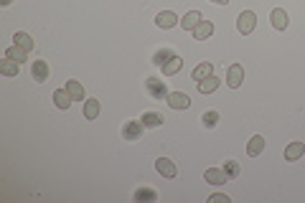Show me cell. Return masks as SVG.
<instances>
[{"instance_id": "24", "label": "cell", "mask_w": 305, "mask_h": 203, "mask_svg": "<svg viewBox=\"0 0 305 203\" xmlns=\"http://www.w3.org/2000/svg\"><path fill=\"white\" fill-rule=\"evenodd\" d=\"M173 56H176V54H173L171 49H161V51H156V56H152V64H156V66H166Z\"/></svg>"}, {"instance_id": "10", "label": "cell", "mask_w": 305, "mask_h": 203, "mask_svg": "<svg viewBox=\"0 0 305 203\" xmlns=\"http://www.w3.org/2000/svg\"><path fill=\"white\" fill-rule=\"evenodd\" d=\"M0 74H6V76H18V74H21V64L6 56L3 61H0Z\"/></svg>"}, {"instance_id": "18", "label": "cell", "mask_w": 305, "mask_h": 203, "mask_svg": "<svg viewBox=\"0 0 305 203\" xmlns=\"http://www.w3.org/2000/svg\"><path fill=\"white\" fill-rule=\"evenodd\" d=\"M71 99H74V97H71L66 89H56V92H54V104H56L59 109H69Z\"/></svg>"}, {"instance_id": "25", "label": "cell", "mask_w": 305, "mask_h": 203, "mask_svg": "<svg viewBox=\"0 0 305 203\" xmlns=\"http://www.w3.org/2000/svg\"><path fill=\"white\" fill-rule=\"evenodd\" d=\"M211 71H214V66H211L209 61H204V64H199V66L194 69V82H201V79H206V76H211Z\"/></svg>"}, {"instance_id": "21", "label": "cell", "mask_w": 305, "mask_h": 203, "mask_svg": "<svg viewBox=\"0 0 305 203\" xmlns=\"http://www.w3.org/2000/svg\"><path fill=\"white\" fill-rule=\"evenodd\" d=\"M99 109H102V104H99L97 99H87V102H84V117H87V119H97V117H99Z\"/></svg>"}, {"instance_id": "16", "label": "cell", "mask_w": 305, "mask_h": 203, "mask_svg": "<svg viewBox=\"0 0 305 203\" xmlns=\"http://www.w3.org/2000/svg\"><path fill=\"white\" fill-rule=\"evenodd\" d=\"M262 150H264V137H262V135H254V137L249 140V145H247V155H249V157H257V155H262Z\"/></svg>"}, {"instance_id": "28", "label": "cell", "mask_w": 305, "mask_h": 203, "mask_svg": "<svg viewBox=\"0 0 305 203\" xmlns=\"http://www.w3.org/2000/svg\"><path fill=\"white\" fill-rule=\"evenodd\" d=\"M224 173H226L229 178H237V175H239V163H234V160H226V163H224Z\"/></svg>"}, {"instance_id": "15", "label": "cell", "mask_w": 305, "mask_h": 203, "mask_svg": "<svg viewBox=\"0 0 305 203\" xmlns=\"http://www.w3.org/2000/svg\"><path fill=\"white\" fill-rule=\"evenodd\" d=\"M176 23H181V21H178V18H176V13H171V11L158 13V18H156V26H158V28H173Z\"/></svg>"}, {"instance_id": "30", "label": "cell", "mask_w": 305, "mask_h": 203, "mask_svg": "<svg viewBox=\"0 0 305 203\" xmlns=\"http://www.w3.org/2000/svg\"><path fill=\"white\" fill-rule=\"evenodd\" d=\"M211 3H216V6H226L229 0H211Z\"/></svg>"}, {"instance_id": "19", "label": "cell", "mask_w": 305, "mask_h": 203, "mask_svg": "<svg viewBox=\"0 0 305 203\" xmlns=\"http://www.w3.org/2000/svg\"><path fill=\"white\" fill-rule=\"evenodd\" d=\"M6 56H8V59H13V61H18V64H23V61H26V56H28V51H26V49H21L18 44H13V46H8Z\"/></svg>"}, {"instance_id": "29", "label": "cell", "mask_w": 305, "mask_h": 203, "mask_svg": "<svg viewBox=\"0 0 305 203\" xmlns=\"http://www.w3.org/2000/svg\"><path fill=\"white\" fill-rule=\"evenodd\" d=\"M209 203H229V198L224 193H214V195H209Z\"/></svg>"}, {"instance_id": "27", "label": "cell", "mask_w": 305, "mask_h": 203, "mask_svg": "<svg viewBox=\"0 0 305 203\" xmlns=\"http://www.w3.org/2000/svg\"><path fill=\"white\" fill-rule=\"evenodd\" d=\"M201 122H204V127H206V130H211V127H216V122H219V112H214V109H209V112H204V117H201Z\"/></svg>"}, {"instance_id": "12", "label": "cell", "mask_w": 305, "mask_h": 203, "mask_svg": "<svg viewBox=\"0 0 305 203\" xmlns=\"http://www.w3.org/2000/svg\"><path fill=\"white\" fill-rule=\"evenodd\" d=\"M31 74H33V79H36V82H41V84H44V82L49 79V64H46V61H41V59H39V61H33Z\"/></svg>"}, {"instance_id": "14", "label": "cell", "mask_w": 305, "mask_h": 203, "mask_svg": "<svg viewBox=\"0 0 305 203\" xmlns=\"http://www.w3.org/2000/svg\"><path fill=\"white\" fill-rule=\"evenodd\" d=\"M135 200H137V203H156V200H158V193L152 190V188H137V190H135Z\"/></svg>"}, {"instance_id": "2", "label": "cell", "mask_w": 305, "mask_h": 203, "mask_svg": "<svg viewBox=\"0 0 305 203\" xmlns=\"http://www.w3.org/2000/svg\"><path fill=\"white\" fill-rule=\"evenodd\" d=\"M254 26H257V16H254L252 11H244V13H239V18H237V31H239L242 36L252 33V31H254Z\"/></svg>"}, {"instance_id": "7", "label": "cell", "mask_w": 305, "mask_h": 203, "mask_svg": "<svg viewBox=\"0 0 305 203\" xmlns=\"http://www.w3.org/2000/svg\"><path fill=\"white\" fill-rule=\"evenodd\" d=\"M305 155V142H290L287 147H285V160L287 163H295V160H300Z\"/></svg>"}, {"instance_id": "5", "label": "cell", "mask_w": 305, "mask_h": 203, "mask_svg": "<svg viewBox=\"0 0 305 203\" xmlns=\"http://www.w3.org/2000/svg\"><path fill=\"white\" fill-rule=\"evenodd\" d=\"M204 180L211 183V185H224V183L229 180V175L224 173V168H209V170L204 173Z\"/></svg>"}, {"instance_id": "4", "label": "cell", "mask_w": 305, "mask_h": 203, "mask_svg": "<svg viewBox=\"0 0 305 203\" xmlns=\"http://www.w3.org/2000/svg\"><path fill=\"white\" fill-rule=\"evenodd\" d=\"M142 130H145L142 122L130 119V122H125V127H122V137H125V140H137V137H142Z\"/></svg>"}, {"instance_id": "11", "label": "cell", "mask_w": 305, "mask_h": 203, "mask_svg": "<svg viewBox=\"0 0 305 203\" xmlns=\"http://www.w3.org/2000/svg\"><path fill=\"white\" fill-rule=\"evenodd\" d=\"M211 33H214V23H211V21H201V23L194 28V38H196V41H206Z\"/></svg>"}, {"instance_id": "1", "label": "cell", "mask_w": 305, "mask_h": 203, "mask_svg": "<svg viewBox=\"0 0 305 203\" xmlns=\"http://www.w3.org/2000/svg\"><path fill=\"white\" fill-rule=\"evenodd\" d=\"M145 89L152 99H168V89H166V82H161L158 76H147L145 79Z\"/></svg>"}, {"instance_id": "20", "label": "cell", "mask_w": 305, "mask_h": 203, "mask_svg": "<svg viewBox=\"0 0 305 203\" xmlns=\"http://www.w3.org/2000/svg\"><path fill=\"white\" fill-rule=\"evenodd\" d=\"M181 66H183V59L181 56H173L166 66H161L163 69V76H173V74H178L181 71Z\"/></svg>"}, {"instance_id": "17", "label": "cell", "mask_w": 305, "mask_h": 203, "mask_svg": "<svg viewBox=\"0 0 305 203\" xmlns=\"http://www.w3.org/2000/svg\"><path fill=\"white\" fill-rule=\"evenodd\" d=\"M201 21H204V18H201V13H199V11H191V13H186V16H183L181 26H183V31H194Z\"/></svg>"}, {"instance_id": "31", "label": "cell", "mask_w": 305, "mask_h": 203, "mask_svg": "<svg viewBox=\"0 0 305 203\" xmlns=\"http://www.w3.org/2000/svg\"><path fill=\"white\" fill-rule=\"evenodd\" d=\"M13 3V0H0V6H11Z\"/></svg>"}, {"instance_id": "22", "label": "cell", "mask_w": 305, "mask_h": 203, "mask_svg": "<svg viewBox=\"0 0 305 203\" xmlns=\"http://www.w3.org/2000/svg\"><path fill=\"white\" fill-rule=\"evenodd\" d=\"M140 122H142V125H145V127H161V125H163V122H166V119H163V117H161V114H158V112H145V114H142V119H140Z\"/></svg>"}, {"instance_id": "23", "label": "cell", "mask_w": 305, "mask_h": 203, "mask_svg": "<svg viewBox=\"0 0 305 203\" xmlns=\"http://www.w3.org/2000/svg\"><path fill=\"white\" fill-rule=\"evenodd\" d=\"M66 92H69L77 102H82V99H84V87H82V82H77V79L66 82Z\"/></svg>"}, {"instance_id": "9", "label": "cell", "mask_w": 305, "mask_h": 203, "mask_svg": "<svg viewBox=\"0 0 305 203\" xmlns=\"http://www.w3.org/2000/svg\"><path fill=\"white\" fill-rule=\"evenodd\" d=\"M270 21H272V26H275L277 31H285V28L290 26V18H287V13H285L282 8H275L272 16H270Z\"/></svg>"}, {"instance_id": "8", "label": "cell", "mask_w": 305, "mask_h": 203, "mask_svg": "<svg viewBox=\"0 0 305 203\" xmlns=\"http://www.w3.org/2000/svg\"><path fill=\"white\" fill-rule=\"evenodd\" d=\"M156 170H158L163 178H176V175H178L176 165H173L168 157H158V160H156Z\"/></svg>"}, {"instance_id": "6", "label": "cell", "mask_w": 305, "mask_h": 203, "mask_svg": "<svg viewBox=\"0 0 305 203\" xmlns=\"http://www.w3.org/2000/svg\"><path fill=\"white\" fill-rule=\"evenodd\" d=\"M168 104H171L173 109H188V107H191V99H188V94H183V92H171V94H168Z\"/></svg>"}, {"instance_id": "3", "label": "cell", "mask_w": 305, "mask_h": 203, "mask_svg": "<svg viewBox=\"0 0 305 203\" xmlns=\"http://www.w3.org/2000/svg\"><path fill=\"white\" fill-rule=\"evenodd\" d=\"M242 82H244V69H242L239 64H232L229 71H226V84H229L232 89H239Z\"/></svg>"}, {"instance_id": "13", "label": "cell", "mask_w": 305, "mask_h": 203, "mask_svg": "<svg viewBox=\"0 0 305 203\" xmlns=\"http://www.w3.org/2000/svg\"><path fill=\"white\" fill-rule=\"evenodd\" d=\"M219 84H221V82H219L214 74H211V76H206V79H201V82H196V87H199V92H201V94H211V92H216V89H219Z\"/></svg>"}, {"instance_id": "26", "label": "cell", "mask_w": 305, "mask_h": 203, "mask_svg": "<svg viewBox=\"0 0 305 203\" xmlns=\"http://www.w3.org/2000/svg\"><path fill=\"white\" fill-rule=\"evenodd\" d=\"M13 41H16L21 49H26V51H33V38H31L28 33H21V31H18V33L13 36Z\"/></svg>"}]
</instances>
